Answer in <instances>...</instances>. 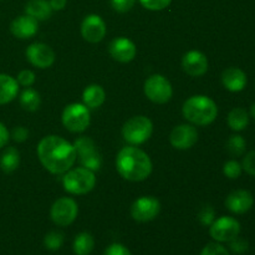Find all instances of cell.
Returning <instances> with one entry per match:
<instances>
[{
  "instance_id": "cell-27",
  "label": "cell",
  "mask_w": 255,
  "mask_h": 255,
  "mask_svg": "<svg viewBox=\"0 0 255 255\" xmlns=\"http://www.w3.org/2000/svg\"><path fill=\"white\" fill-rule=\"evenodd\" d=\"M247 149V142L241 134H232L227 141V151L232 157L243 156Z\"/></svg>"
},
{
  "instance_id": "cell-2",
  "label": "cell",
  "mask_w": 255,
  "mask_h": 255,
  "mask_svg": "<svg viewBox=\"0 0 255 255\" xmlns=\"http://www.w3.org/2000/svg\"><path fill=\"white\" fill-rule=\"evenodd\" d=\"M116 168L122 178L129 182H141L152 173V162L146 152L128 146L117 153Z\"/></svg>"
},
{
  "instance_id": "cell-10",
  "label": "cell",
  "mask_w": 255,
  "mask_h": 255,
  "mask_svg": "<svg viewBox=\"0 0 255 255\" xmlns=\"http://www.w3.org/2000/svg\"><path fill=\"white\" fill-rule=\"evenodd\" d=\"M79 214V206L72 198L62 197L55 201L50 209L52 222L59 227H67L72 224Z\"/></svg>"
},
{
  "instance_id": "cell-15",
  "label": "cell",
  "mask_w": 255,
  "mask_h": 255,
  "mask_svg": "<svg viewBox=\"0 0 255 255\" xmlns=\"http://www.w3.org/2000/svg\"><path fill=\"white\" fill-rule=\"evenodd\" d=\"M182 67L189 76H203L208 71V59L203 52L191 50L184 54L183 59H182Z\"/></svg>"
},
{
  "instance_id": "cell-30",
  "label": "cell",
  "mask_w": 255,
  "mask_h": 255,
  "mask_svg": "<svg viewBox=\"0 0 255 255\" xmlns=\"http://www.w3.org/2000/svg\"><path fill=\"white\" fill-rule=\"evenodd\" d=\"M201 255H231V253L221 243H218V242H212V243H208L202 249Z\"/></svg>"
},
{
  "instance_id": "cell-9",
  "label": "cell",
  "mask_w": 255,
  "mask_h": 255,
  "mask_svg": "<svg viewBox=\"0 0 255 255\" xmlns=\"http://www.w3.org/2000/svg\"><path fill=\"white\" fill-rule=\"evenodd\" d=\"M241 229V223L236 218L224 216L214 219L213 223L209 226V234L218 243H229L239 237Z\"/></svg>"
},
{
  "instance_id": "cell-41",
  "label": "cell",
  "mask_w": 255,
  "mask_h": 255,
  "mask_svg": "<svg viewBox=\"0 0 255 255\" xmlns=\"http://www.w3.org/2000/svg\"><path fill=\"white\" fill-rule=\"evenodd\" d=\"M251 116L255 119V102L251 106Z\"/></svg>"
},
{
  "instance_id": "cell-3",
  "label": "cell",
  "mask_w": 255,
  "mask_h": 255,
  "mask_svg": "<svg viewBox=\"0 0 255 255\" xmlns=\"http://www.w3.org/2000/svg\"><path fill=\"white\" fill-rule=\"evenodd\" d=\"M182 112L184 119L191 124L197 126H208L218 116V107L208 96L196 95L184 102Z\"/></svg>"
},
{
  "instance_id": "cell-4",
  "label": "cell",
  "mask_w": 255,
  "mask_h": 255,
  "mask_svg": "<svg viewBox=\"0 0 255 255\" xmlns=\"http://www.w3.org/2000/svg\"><path fill=\"white\" fill-rule=\"evenodd\" d=\"M62 184L67 193L77 194V196L86 194L91 192L96 184L95 172L90 171L85 167H79V168L67 171L62 179Z\"/></svg>"
},
{
  "instance_id": "cell-7",
  "label": "cell",
  "mask_w": 255,
  "mask_h": 255,
  "mask_svg": "<svg viewBox=\"0 0 255 255\" xmlns=\"http://www.w3.org/2000/svg\"><path fill=\"white\" fill-rule=\"evenodd\" d=\"M74 147L82 167L92 172H96L101 168L102 157L100 152L97 151L94 139H91L90 137L82 136L75 141Z\"/></svg>"
},
{
  "instance_id": "cell-1",
  "label": "cell",
  "mask_w": 255,
  "mask_h": 255,
  "mask_svg": "<svg viewBox=\"0 0 255 255\" xmlns=\"http://www.w3.org/2000/svg\"><path fill=\"white\" fill-rule=\"evenodd\" d=\"M37 157L50 173L61 174L74 166L77 154L74 144L62 137L50 134L40 141Z\"/></svg>"
},
{
  "instance_id": "cell-11",
  "label": "cell",
  "mask_w": 255,
  "mask_h": 255,
  "mask_svg": "<svg viewBox=\"0 0 255 255\" xmlns=\"http://www.w3.org/2000/svg\"><path fill=\"white\" fill-rule=\"evenodd\" d=\"M161 211V203L152 196L141 197L131 206L132 218L139 223H147L156 218Z\"/></svg>"
},
{
  "instance_id": "cell-22",
  "label": "cell",
  "mask_w": 255,
  "mask_h": 255,
  "mask_svg": "<svg viewBox=\"0 0 255 255\" xmlns=\"http://www.w3.org/2000/svg\"><path fill=\"white\" fill-rule=\"evenodd\" d=\"M106 100V92L100 85H90L82 94V101L87 109H99Z\"/></svg>"
},
{
  "instance_id": "cell-39",
  "label": "cell",
  "mask_w": 255,
  "mask_h": 255,
  "mask_svg": "<svg viewBox=\"0 0 255 255\" xmlns=\"http://www.w3.org/2000/svg\"><path fill=\"white\" fill-rule=\"evenodd\" d=\"M9 138H10L9 131H7V128L5 127V125L0 122V148L6 146L7 142H9Z\"/></svg>"
},
{
  "instance_id": "cell-28",
  "label": "cell",
  "mask_w": 255,
  "mask_h": 255,
  "mask_svg": "<svg viewBox=\"0 0 255 255\" xmlns=\"http://www.w3.org/2000/svg\"><path fill=\"white\" fill-rule=\"evenodd\" d=\"M64 234H62L61 232L52 231L45 236L44 246L45 248L49 249V251H59L62 247V244H64Z\"/></svg>"
},
{
  "instance_id": "cell-8",
  "label": "cell",
  "mask_w": 255,
  "mask_h": 255,
  "mask_svg": "<svg viewBox=\"0 0 255 255\" xmlns=\"http://www.w3.org/2000/svg\"><path fill=\"white\" fill-rule=\"evenodd\" d=\"M144 95L152 102L158 105L167 104L172 99V85L163 75H152L144 82Z\"/></svg>"
},
{
  "instance_id": "cell-40",
  "label": "cell",
  "mask_w": 255,
  "mask_h": 255,
  "mask_svg": "<svg viewBox=\"0 0 255 255\" xmlns=\"http://www.w3.org/2000/svg\"><path fill=\"white\" fill-rule=\"evenodd\" d=\"M52 10H62L67 4V0H49Z\"/></svg>"
},
{
  "instance_id": "cell-24",
  "label": "cell",
  "mask_w": 255,
  "mask_h": 255,
  "mask_svg": "<svg viewBox=\"0 0 255 255\" xmlns=\"http://www.w3.org/2000/svg\"><path fill=\"white\" fill-rule=\"evenodd\" d=\"M227 122L233 131H243L249 125V114L242 107H236L228 114Z\"/></svg>"
},
{
  "instance_id": "cell-5",
  "label": "cell",
  "mask_w": 255,
  "mask_h": 255,
  "mask_svg": "<svg viewBox=\"0 0 255 255\" xmlns=\"http://www.w3.org/2000/svg\"><path fill=\"white\" fill-rule=\"evenodd\" d=\"M152 132H153V125L146 116L131 117L122 127V136L125 141L131 146L144 143L152 136Z\"/></svg>"
},
{
  "instance_id": "cell-34",
  "label": "cell",
  "mask_w": 255,
  "mask_h": 255,
  "mask_svg": "<svg viewBox=\"0 0 255 255\" xmlns=\"http://www.w3.org/2000/svg\"><path fill=\"white\" fill-rule=\"evenodd\" d=\"M242 168H243L249 176L255 177V149L254 151L248 152V153L244 156Z\"/></svg>"
},
{
  "instance_id": "cell-37",
  "label": "cell",
  "mask_w": 255,
  "mask_h": 255,
  "mask_svg": "<svg viewBox=\"0 0 255 255\" xmlns=\"http://www.w3.org/2000/svg\"><path fill=\"white\" fill-rule=\"evenodd\" d=\"M105 255H132L129 249L125 247L124 244L114 243L109 246L105 251Z\"/></svg>"
},
{
  "instance_id": "cell-31",
  "label": "cell",
  "mask_w": 255,
  "mask_h": 255,
  "mask_svg": "<svg viewBox=\"0 0 255 255\" xmlns=\"http://www.w3.org/2000/svg\"><path fill=\"white\" fill-rule=\"evenodd\" d=\"M198 219L201 222L202 226L209 227L216 219V212L212 206H204L203 208L199 211L198 213Z\"/></svg>"
},
{
  "instance_id": "cell-19",
  "label": "cell",
  "mask_w": 255,
  "mask_h": 255,
  "mask_svg": "<svg viewBox=\"0 0 255 255\" xmlns=\"http://www.w3.org/2000/svg\"><path fill=\"white\" fill-rule=\"evenodd\" d=\"M247 75L243 70L238 67H228L222 74V84L228 91L231 92H241L246 89Z\"/></svg>"
},
{
  "instance_id": "cell-16",
  "label": "cell",
  "mask_w": 255,
  "mask_h": 255,
  "mask_svg": "<svg viewBox=\"0 0 255 255\" xmlns=\"http://www.w3.org/2000/svg\"><path fill=\"white\" fill-rule=\"evenodd\" d=\"M109 52L116 61L126 64V62L132 61L136 57L137 47L127 37H116L111 41L109 46Z\"/></svg>"
},
{
  "instance_id": "cell-26",
  "label": "cell",
  "mask_w": 255,
  "mask_h": 255,
  "mask_svg": "<svg viewBox=\"0 0 255 255\" xmlns=\"http://www.w3.org/2000/svg\"><path fill=\"white\" fill-rule=\"evenodd\" d=\"M20 106L29 112H35L41 105V97L37 91L32 89H25L20 95Z\"/></svg>"
},
{
  "instance_id": "cell-25",
  "label": "cell",
  "mask_w": 255,
  "mask_h": 255,
  "mask_svg": "<svg viewBox=\"0 0 255 255\" xmlns=\"http://www.w3.org/2000/svg\"><path fill=\"white\" fill-rule=\"evenodd\" d=\"M95 248V239L87 232L77 234L74 239L72 249L75 255H90Z\"/></svg>"
},
{
  "instance_id": "cell-29",
  "label": "cell",
  "mask_w": 255,
  "mask_h": 255,
  "mask_svg": "<svg viewBox=\"0 0 255 255\" xmlns=\"http://www.w3.org/2000/svg\"><path fill=\"white\" fill-rule=\"evenodd\" d=\"M242 171H243V168H242V164L239 163L238 161H236V159H231V161L226 162L223 166L224 176L229 179L239 178L242 174Z\"/></svg>"
},
{
  "instance_id": "cell-21",
  "label": "cell",
  "mask_w": 255,
  "mask_h": 255,
  "mask_svg": "<svg viewBox=\"0 0 255 255\" xmlns=\"http://www.w3.org/2000/svg\"><path fill=\"white\" fill-rule=\"evenodd\" d=\"M54 10L50 6V2L47 0H29L25 5V12L30 15L37 21H44L51 17Z\"/></svg>"
},
{
  "instance_id": "cell-20",
  "label": "cell",
  "mask_w": 255,
  "mask_h": 255,
  "mask_svg": "<svg viewBox=\"0 0 255 255\" xmlns=\"http://www.w3.org/2000/svg\"><path fill=\"white\" fill-rule=\"evenodd\" d=\"M19 92V84L16 79L10 75L0 74V105L11 102Z\"/></svg>"
},
{
  "instance_id": "cell-36",
  "label": "cell",
  "mask_w": 255,
  "mask_h": 255,
  "mask_svg": "<svg viewBox=\"0 0 255 255\" xmlns=\"http://www.w3.org/2000/svg\"><path fill=\"white\" fill-rule=\"evenodd\" d=\"M136 4V0H111V6L117 12H127Z\"/></svg>"
},
{
  "instance_id": "cell-35",
  "label": "cell",
  "mask_w": 255,
  "mask_h": 255,
  "mask_svg": "<svg viewBox=\"0 0 255 255\" xmlns=\"http://www.w3.org/2000/svg\"><path fill=\"white\" fill-rule=\"evenodd\" d=\"M17 84L21 85L24 87H30L31 85H34L35 82V74L30 70H22V71L19 72L16 77Z\"/></svg>"
},
{
  "instance_id": "cell-38",
  "label": "cell",
  "mask_w": 255,
  "mask_h": 255,
  "mask_svg": "<svg viewBox=\"0 0 255 255\" xmlns=\"http://www.w3.org/2000/svg\"><path fill=\"white\" fill-rule=\"evenodd\" d=\"M11 137L15 142H24L26 141L27 137H29V131L22 126L15 127V128L12 129Z\"/></svg>"
},
{
  "instance_id": "cell-12",
  "label": "cell",
  "mask_w": 255,
  "mask_h": 255,
  "mask_svg": "<svg viewBox=\"0 0 255 255\" xmlns=\"http://www.w3.org/2000/svg\"><path fill=\"white\" fill-rule=\"evenodd\" d=\"M26 59L32 66L39 69H47L55 62V52L51 47L42 42H34L29 45L25 51Z\"/></svg>"
},
{
  "instance_id": "cell-18",
  "label": "cell",
  "mask_w": 255,
  "mask_h": 255,
  "mask_svg": "<svg viewBox=\"0 0 255 255\" xmlns=\"http://www.w3.org/2000/svg\"><path fill=\"white\" fill-rule=\"evenodd\" d=\"M39 30V21L30 15H21L15 17L10 24V31L15 37L21 40L35 36Z\"/></svg>"
},
{
  "instance_id": "cell-32",
  "label": "cell",
  "mask_w": 255,
  "mask_h": 255,
  "mask_svg": "<svg viewBox=\"0 0 255 255\" xmlns=\"http://www.w3.org/2000/svg\"><path fill=\"white\" fill-rule=\"evenodd\" d=\"M172 0H139L141 5L152 11H159L169 6Z\"/></svg>"
},
{
  "instance_id": "cell-17",
  "label": "cell",
  "mask_w": 255,
  "mask_h": 255,
  "mask_svg": "<svg viewBox=\"0 0 255 255\" xmlns=\"http://www.w3.org/2000/svg\"><path fill=\"white\" fill-rule=\"evenodd\" d=\"M254 206V197L247 189H237L228 194L226 207L234 214H244Z\"/></svg>"
},
{
  "instance_id": "cell-23",
  "label": "cell",
  "mask_w": 255,
  "mask_h": 255,
  "mask_svg": "<svg viewBox=\"0 0 255 255\" xmlns=\"http://www.w3.org/2000/svg\"><path fill=\"white\" fill-rule=\"evenodd\" d=\"M20 153L14 147H7L0 156V168L5 173H12L19 168Z\"/></svg>"
},
{
  "instance_id": "cell-33",
  "label": "cell",
  "mask_w": 255,
  "mask_h": 255,
  "mask_svg": "<svg viewBox=\"0 0 255 255\" xmlns=\"http://www.w3.org/2000/svg\"><path fill=\"white\" fill-rule=\"evenodd\" d=\"M229 249H231L234 254H244L249 249V243L247 239L237 237L233 241L229 242Z\"/></svg>"
},
{
  "instance_id": "cell-14",
  "label": "cell",
  "mask_w": 255,
  "mask_h": 255,
  "mask_svg": "<svg viewBox=\"0 0 255 255\" xmlns=\"http://www.w3.org/2000/svg\"><path fill=\"white\" fill-rule=\"evenodd\" d=\"M106 24L101 16L96 14L87 15L81 24V35L86 41L96 44L106 36Z\"/></svg>"
},
{
  "instance_id": "cell-13",
  "label": "cell",
  "mask_w": 255,
  "mask_h": 255,
  "mask_svg": "<svg viewBox=\"0 0 255 255\" xmlns=\"http://www.w3.org/2000/svg\"><path fill=\"white\" fill-rule=\"evenodd\" d=\"M198 141V131L193 125L183 124L174 127L169 134V142L177 149H189Z\"/></svg>"
},
{
  "instance_id": "cell-6",
  "label": "cell",
  "mask_w": 255,
  "mask_h": 255,
  "mask_svg": "<svg viewBox=\"0 0 255 255\" xmlns=\"http://www.w3.org/2000/svg\"><path fill=\"white\" fill-rule=\"evenodd\" d=\"M62 125L74 133H80L90 126V109L82 104H71L62 112Z\"/></svg>"
}]
</instances>
